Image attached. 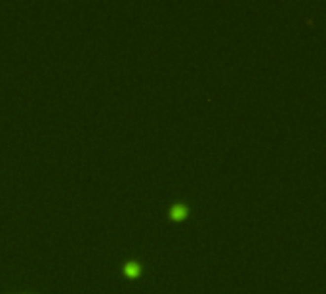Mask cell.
<instances>
[{
    "mask_svg": "<svg viewBox=\"0 0 326 294\" xmlns=\"http://www.w3.org/2000/svg\"><path fill=\"white\" fill-rule=\"evenodd\" d=\"M170 216L174 220H183L185 216H187V208L183 205H176L170 208Z\"/></svg>",
    "mask_w": 326,
    "mask_h": 294,
    "instance_id": "cell-1",
    "label": "cell"
},
{
    "mask_svg": "<svg viewBox=\"0 0 326 294\" xmlns=\"http://www.w3.org/2000/svg\"><path fill=\"white\" fill-rule=\"evenodd\" d=\"M140 271H142V267H140V264H136V262H130V264L124 265V273H126L128 277H138Z\"/></svg>",
    "mask_w": 326,
    "mask_h": 294,
    "instance_id": "cell-2",
    "label": "cell"
}]
</instances>
